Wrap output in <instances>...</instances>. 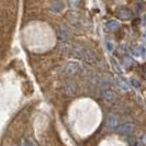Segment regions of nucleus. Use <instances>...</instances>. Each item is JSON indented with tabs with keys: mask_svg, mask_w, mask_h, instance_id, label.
Segmentation results:
<instances>
[{
	"mask_svg": "<svg viewBox=\"0 0 146 146\" xmlns=\"http://www.w3.org/2000/svg\"><path fill=\"white\" fill-rule=\"evenodd\" d=\"M63 51L70 54L74 57H78L80 59H84L89 63H94L97 60V54L92 50L88 48V47H84L80 45H72V44H66L63 45Z\"/></svg>",
	"mask_w": 146,
	"mask_h": 146,
	"instance_id": "f257e3e1",
	"label": "nucleus"
},
{
	"mask_svg": "<svg viewBox=\"0 0 146 146\" xmlns=\"http://www.w3.org/2000/svg\"><path fill=\"white\" fill-rule=\"evenodd\" d=\"M81 70V65L77 62H69L64 66L63 72L67 76H75L78 73H80Z\"/></svg>",
	"mask_w": 146,
	"mask_h": 146,
	"instance_id": "f03ea898",
	"label": "nucleus"
},
{
	"mask_svg": "<svg viewBox=\"0 0 146 146\" xmlns=\"http://www.w3.org/2000/svg\"><path fill=\"white\" fill-rule=\"evenodd\" d=\"M119 123H120V117H117V114L114 113H110L109 115L107 117V120H106V126L110 129V130H114L119 126Z\"/></svg>",
	"mask_w": 146,
	"mask_h": 146,
	"instance_id": "7ed1b4c3",
	"label": "nucleus"
},
{
	"mask_svg": "<svg viewBox=\"0 0 146 146\" xmlns=\"http://www.w3.org/2000/svg\"><path fill=\"white\" fill-rule=\"evenodd\" d=\"M135 129H136L135 124H133L131 122H127V123H124V124H122L120 126L119 132L121 134H123V135H131L135 132Z\"/></svg>",
	"mask_w": 146,
	"mask_h": 146,
	"instance_id": "20e7f679",
	"label": "nucleus"
},
{
	"mask_svg": "<svg viewBox=\"0 0 146 146\" xmlns=\"http://www.w3.org/2000/svg\"><path fill=\"white\" fill-rule=\"evenodd\" d=\"M64 8H65V5L60 0H54L50 5V10L53 13H60L64 10Z\"/></svg>",
	"mask_w": 146,
	"mask_h": 146,
	"instance_id": "39448f33",
	"label": "nucleus"
},
{
	"mask_svg": "<svg viewBox=\"0 0 146 146\" xmlns=\"http://www.w3.org/2000/svg\"><path fill=\"white\" fill-rule=\"evenodd\" d=\"M63 88H64V91L67 95H75L76 91H77V85L73 80H67L64 84V87Z\"/></svg>",
	"mask_w": 146,
	"mask_h": 146,
	"instance_id": "423d86ee",
	"label": "nucleus"
},
{
	"mask_svg": "<svg viewBox=\"0 0 146 146\" xmlns=\"http://www.w3.org/2000/svg\"><path fill=\"white\" fill-rule=\"evenodd\" d=\"M102 98L108 102H114L117 100V94L112 89H104L102 92Z\"/></svg>",
	"mask_w": 146,
	"mask_h": 146,
	"instance_id": "0eeeda50",
	"label": "nucleus"
},
{
	"mask_svg": "<svg viewBox=\"0 0 146 146\" xmlns=\"http://www.w3.org/2000/svg\"><path fill=\"white\" fill-rule=\"evenodd\" d=\"M117 17L122 20H129L132 18V12L126 8H120L117 10Z\"/></svg>",
	"mask_w": 146,
	"mask_h": 146,
	"instance_id": "6e6552de",
	"label": "nucleus"
},
{
	"mask_svg": "<svg viewBox=\"0 0 146 146\" xmlns=\"http://www.w3.org/2000/svg\"><path fill=\"white\" fill-rule=\"evenodd\" d=\"M134 55L137 57H146V47H144V46L136 47L134 51Z\"/></svg>",
	"mask_w": 146,
	"mask_h": 146,
	"instance_id": "1a4fd4ad",
	"label": "nucleus"
},
{
	"mask_svg": "<svg viewBox=\"0 0 146 146\" xmlns=\"http://www.w3.org/2000/svg\"><path fill=\"white\" fill-rule=\"evenodd\" d=\"M59 36L62 37V38H64V40H68V38L70 37V33H69L68 29L62 27V28L59 29Z\"/></svg>",
	"mask_w": 146,
	"mask_h": 146,
	"instance_id": "9d476101",
	"label": "nucleus"
},
{
	"mask_svg": "<svg viewBox=\"0 0 146 146\" xmlns=\"http://www.w3.org/2000/svg\"><path fill=\"white\" fill-rule=\"evenodd\" d=\"M117 87L120 88V89H122V90H129V89H130L129 84H127L126 81L122 80V79H117Z\"/></svg>",
	"mask_w": 146,
	"mask_h": 146,
	"instance_id": "9b49d317",
	"label": "nucleus"
},
{
	"mask_svg": "<svg viewBox=\"0 0 146 146\" xmlns=\"http://www.w3.org/2000/svg\"><path fill=\"white\" fill-rule=\"evenodd\" d=\"M119 25H120V23L117 21V20H110L108 23H107V28L110 30H115L119 28Z\"/></svg>",
	"mask_w": 146,
	"mask_h": 146,
	"instance_id": "f8f14e48",
	"label": "nucleus"
},
{
	"mask_svg": "<svg viewBox=\"0 0 146 146\" xmlns=\"http://www.w3.org/2000/svg\"><path fill=\"white\" fill-rule=\"evenodd\" d=\"M81 0H68V6L72 9H77L80 6Z\"/></svg>",
	"mask_w": 146,
	"mask_h": 146,
	"instance_id": "ddd939ff",
	"label": "nucleus"
},
{
	"mask_svg": "<svg viewBox=\"0 0 146 146\" xmlns=\"http://www.w3.org/2000/svg\"><path fill=\"white\" fill-rule=\"evenodd\" d=\"M104 45H106L107 50H108L109 52H112L113 50H114V45H113V43H111L110 41H107V42L104 43Z\"/></svg>",
	"mask_w": 146,
	"mask_h": 146,
	"instance_id": "4468645a",
	"label": "nucleus"
},
{
	"mask_svg": "<svg viewBox=\"0 0 146 146\" xmlns=\"http://www.w3.org/2000/svg\"><path fill=\"white\" fill-rule=\"evenodd\" d=\"M131 82H132V84H134L133 86H134V87H136V88H139V86H141V84H139V82L137 80H136V79H132Z\"/></svg>",
	"mask_w": 146,
	"mask_h": 146,
	"instance_id": "2eb2a0df",
	"label": "nucleus"
},
{
	"mask_svg": "<svg viewBox=\"0 0 146 146\" xmlns=\"http://www.w3.org/2000/svg\"><path fill=\"white\" fill-rule=\"evenodd\" d=\"M142 144L146 146V135H144V136L142 137Z\"/></svg>",
	"mask_w": 146,
	"mask_h": 146,
	"instance_id": "dca6fc26",
	"label": "nucleus"
},
{
	"mask_svg": "<svg viewBox=\"0 0 146 146\" xmlns=\"http://www.w3.org/2000/svg\"><path fill=\"white\" fill-rule=\"evenodd\" d=\"M21 146H30V145L28 144V143H23V144H22Z\"/></svg>",
	"mask_w": 146,
	"mask_h": 146,
	"instance_id": "f3484780",
	"label": "nucleus"
},
{
	"mask_svg": "<svg viewBox=\"0 0 146 146\" xmlns=\"http://www.w3.org/2000/svg\"><path fill=\"white\" fill-rule=\"evenodd\" d=\"M145 76H146V69H145Z\"/></svg>",
	"mask_w": 146,
	"mask_h": 146,
	"instance_id": "a211bd4d",
	"label": "nucleus"
}]
</instances>
